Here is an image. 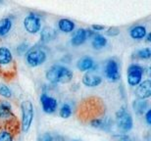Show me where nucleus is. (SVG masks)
Here are the masks:
<instances>
[{
  "mask_svg": "<svg viewBox=\"0 0 151 141\" xmlns=\"http://www.w3.org/2000/svg\"><path fill=\"white\" fill-rule=\"evenodd\" d=\"M46 79L51 83H68L73 79V72L60 65H54L46 72Z\"/></svg>",
  "mask_w": 151,
  "mask_h": 141,
  "instance_id": "f257e3e1",
  "label": "nucleus"
},
{
  "mask_svg": "<svg viewBox=\"0 0 151 141\" xmlns=\"http://www.w3.org/2000/svg\"><path fill=\"white\" fill-rule=\"evenodd\" d=\"M26 60L29 66L32 68L42 65L46 60V53L41 47L35 46L31 48L26 55Z\"/></svg>",
  "mask_w": 151,
  "mask_h": 141,
  "instance_id": "f03ea898",
  "label": "nucleus"
},
{
  "mask_svg": "<svg viewBox=\"0 0 151 141\" xmlns=\"http://www.w3.org/2000/svg\"><path fill=\"white\" fill-rule=\"evenodd\" d=\"M22 110V130L24 132H27L32 125L34 120V106L31 101H24L21 104Z\"/></svg>",
  "mask_w": 151,
  "mask_h": 141,
  "instance_id": "7ed1b4c3",
  "label": "nucleus"
},
{
  "mask_svg": "<svg viewBox=\"0 0 151 141\" xmlns=\"http://www.w3.org/2000/svg\"><path fill=\"white\" fill-rule=\"evenodd\" d=\"M117 117V125L121 130L124 131H129L132 128L134 125V121H132V117L131 114H129L125 110V108H122L121 110L118 111L116 114Z\"/></svg>",
  "mask_w": 151,
  "mask_h": 141,
  "instance_id": "20e7f679",
  "label": "nucleus"
},
{
  "mask_svg": "<svg viewBox=\"0 0 151 141\" xmlns=\"http://www.w3.org/2000/svg\"><path fill=\"white\" fill-rule=\"evenodd\" d=\"M143 69L138 65H131L128 69V82L131 86H137L141 82Z\"/></svg>",
  "mask_w": 151,
  "mask_h": 141,
  "instance_id": "39448f33",
  "label": "nucleus"
},
{
  "mask_svg": "<svg viewBox=\"0 0 151 141\" xmlns=\"http://www.w3.org/2000/svg\"><path fill=\"white\" fill-rule=\"evenodd\" d=\"M24 26H25L26 31L29 34H37L40 31L41 28L40 18L34 13L28 15L24 20Z\"/></svg>",
  "mask_w": 151,
  "mask_h": 141,
  "instance_id": "423d86ee",
  "label": "nucleus"
},
{
  "mask_svg": "<svg viewBox=\"0 0 151 141\" xmlns=\"http://www.w3.org/2000/svg\"><path fill=\"white\" fill-rule=\"evenodd\" d=\"M40 104L43 112L46 114H53L56 111L57 106H58L56 99L47 95L46 93H42L40 95Z\"/></svg>",
  "mask_w": 151,
  "mask_h": 141,
  "instance_id": "0eeeda50",
  "label": "nucleus"
},
{
  "mask_svg": "<svg viewBox=\"0 0 151 141\" xmlns=\"http://www.w3.org/2000/svg\"><path fill=\"white\" fill-rule=\"evenodd\" d=\"M105 76L110 82H118L120 79V73H119V66L118 63L115 60L111 59L106 63L105 67Z\"/></svg>",
  "mask_w": 151,
  "mask_h": 141,
  "instance_id": "6e6552de",
  "label": "nucleus"
},
{
  "mask_svg": "<svg viewBox=\"0 0 151 141\" xmlns=\"http://www.w3.org/2000/svg\"><path fill=\"white\" fill-rule=\"evenodd\" d=\"M135 95L138 99H145L149 98L151 96V82L149 79L143 80L138 84L137 90H135Z\"/></svg>",
  "mask_w": 151,
  "mask_h": 141,
  "instance_id": "1a4fd4ad",
  "label": "nucleus"
},
{
  "mask_svg": "<svg viewBox=\"0 0 151 141\" xmlns=\"http://www.w3.org/2000/svg\"><path fill=\"white\" fill-rule=\"evenodd\" d=\"M102 82L101 77L97 76L92 71H89L83 77V83L87 87H96Z\"/></svg>",
  "mask_w": 151,
  "mask_h": 141,
  "instance_id": "9d476101",
  "label": "nucleus"
},
{
  "mask_svg": "<svg viewBox=\"0 0 151 141\" xmlns=\"http://www.w3.org/2000/svg\"><path fill=\"white\" fill-rule=\"evenodd\" d=\"M77 67L81 72H89L94 69V62L90 57H83L81 60H78Z\"/></svg>",
  "mask_w": 151,
  "mask_h": 141,
  "instance_id": "9b49d317",
  "label": "nucleus"
},
{
  "mask_svg": "<svg viewBox=\"0 0 151 141\" xmlns=\"http://www.w3.org/2000/svg\"><path fill=\"white\" fill-rule=\"evenodd\" d=\"M86 39H87L86 29H78L77 31H75L73 37H72L71 42L74 46H78V45H81L83 43L86 42Z\"/></svg>",
  "mask_w": 151,
  "mask_h": 141,
  "instance_id": "f8f14e48",
  "label": "nucleus"
},
{
  "mask_svg": "<svg viewBox=\"0 0 151 141\" xmlns=\"http://www.w3.org/2000/svg\"><path fill=\"white\" fill-rule=\"evenodd\" d=\"M13 116L12 107L7 101H0V119H9Z\"/></svg>",
  "mask_w": 151,
  "mask_h": 141,
  "instance_id": "ddd939ff",
  "label": "nucleus"
},
{
  "mask_svg": "<svg viewBox=\"0 0 151 141\" xmlns=\"http://www.w3.org/2000/svg\"><path fill=\"white\" fill-rule=\"evenodd\" d=\"M132 108H134V112L138 115H143L146 112V110L148 109V103H147V101L142 100V99H137L132 103Z\"/></svg>",
  "mask_w": 151,
  "mask_h": 141,
  "instance_id": "4468645a",
  "label": "nucleus"
},
{
  "mask_svg": "<svg viewBox=\"0 0 151 141\" xmlns=\"http://www.w3.org/2000/svg\"><path fill=\"white\" fill-rule=\"evenodd\" d=\"M129 34H131V37L134 38V39H142L146 35V29L143 26H134L129 31Z\"/></svg>",
  "mask_w": 151,
  "mask_h": 141,
  "instance_id": "2eb2a0df",
  "label": "nucleus"
},
{
  "mask_svg": "<svg viewBox=\"0 0 151 141\" xmlns=\"http://www.w3.org/2000/svg\"><path fill=\"white\" fill-rule=\"evenodd\" d=\"M13 60L11 51L6 47H0V65H8Z\"/></svg>",
  "mask_w": 151,
  "mask_h": 141,
  "instance_id": "dca6fc26",
  "label": "nucleus"
},
{
  "mask_svg": "<svg viewBox=\"0 0 151 141\" xmlns=\"http://www.w3.org/2000/svg\"><path fill=\"white\" fill-rule=\"evenodd\" d=\"M58 28L63 32H72L75 29V24L71 20L61 19L58 22Z\"/></svg>",
  "mask_w": 151,
  "mask_h": 141,
  "instance_id": "f3484780",
  "label": "nucleus"
},
{
  "mask_svg": "<svg viewBox=\"0 0 151 141\" xmlns=\"http://www.w3.org/2000/svg\"><path fill=\"white\" fill-rule=\"evenodd\" d=\"M12 29V21L8 18L0 20V37L7 35Z\"/></svg>",
  "mask_w": 151,
  "mask_h": 141,
  "instance_id": "a211bd4d",
  "label": "nucleus"
},
{
  "mask_svg": "<svg viewBox=\"0 0 151 141\" xmlns=\"http://www.w3.org/2000/svg\"><path fill=\"white\" fill-rule=\"evenodd\" d=\"M90 125L93 127L100 128V130H107L108 127H110V122L107 119H92L90 121Z\"/></svg>",
  "mask_w": 151,
  "mask_h": 141,
  "instance_id": "6ab92c4d",
  "label": "nucleus"
},
{
  "mask_svg": "<svg viewBox=\"0 0 151 141\" xmlns=\"http://www.w3.org/2000/svg\"><path fill=\"white\" fill-rule=\"evenodd\" d=\"M107 44V40L100 34H95L92 39V46L94 49H101Z\"/></svg>",
  "mask_w": 151,
  "mask_h": 141,
  "instance_id": "aec40b11",
  "label": "nucleus"
},
{
  "mask_svg": "<svg viewBox=\"0 0 151 141\" xmlns=\"http://www.w3.org/2000/svg\"><path fill=\"white\" fill-rule=\"evenodd\" d=\"M40 37L42 38V40L46 42V41L53 40L54 38H55L56 32H55V31H54L53 29H51V28H45V29H42Z\"/></svg>",
  "mask_w": 151,
  "mask_h": 141,
  "instance_id": "412c9836",
  "label": "nucleus"
},
{
  "mask_svg": "<svg viewBox=\"0 0 151 141\" xmlns=\"http://www.w3.org/2000/svg\"><path fill=\"white\" fill-rule=\"evenodd\" d=\"M59 115L61 118L63 119H68L70 118L71 115H72V108L69 104H64L63 106L61 107L60 109V112H59Z\"/></svg>",
  "mask_w": 151,
  "mask_h": 141,
  "instance_id": "4be33fe9",
  "label": "nucleus"
},
{
  "mask_svg": "<svg viewBox=\"0 0 151 141\" xmlns=\"http://www.w3.org/2000/svg\"><path fill=\"white\" fill-rule=\"evenodd\" d=\"M0 141H13V135L7 130H0Z\"/></svg>",
  "mask_w": 151,
  "mask_h": 141,
  "instance_id": "5701e85b",
  "label": "nucleus"
},
{
  "mask_svg": "<svg viewBox=\"0 0 151 141\" xmlns=\"http://www.w3.org/2000/svg\"><path fill=\"white\" fill-rule=\"evenodd\" d=\"M137 56L139 59H143V60L149 59L151 57V50L149 48H143V49H140L139 51H137Z\"/></svg>",
  "mask_w": 151,
  "mask_h": 141,
  "instance_id": "b1692460",
  "label": "nucleus"
},
{
  "mask_svg": "<svg viewBox=\"0 0 151 141\" xmlns=\"http://www.w3.org/2000/svg\"><path fill=\"white\" fill-rule=\"evenodd\" d=\"M0 95L5 98H10L12 96V91L7 85L0 83Z\"/></svg>",
  "mask_w": 151,
  "mask_h": 141,
  "instance_id": "393cba45",
  "label": "nucleus"
},
{
  "mask_svg": "<svg viewBox=\"0 0 151 141\" xmlns=\"http://www.w3.org/2000/svg\"><path fill=\"white\" fill-rule=\"evenodd\" d=\"M28 49H29V45H28V44L23 43V44H21V45L18 46L17 52L19 53V54H24V53H26L27 51H28Z\"/></svg>",
  "mask_w": 151,
  "mask_h": 141,
  "instance_id": "a878e982",
  "label": "nucleus"
},
{
  "mask_svg": "<svg viewBox=\"0 0 151 141\" xmlns=\"http://www.w3.org/2000/svg\"><path fill=\"white\" fill-rule=\"evenodd\" d=\"M108 35H117L119 34V29H116V28H111L108 29V31L106 32Z\"/></svg>",
  "mask_w": 151,
  "mask_h": 141,
  "instance_id": "bb28decb",
  "label": "nucleus"
},
{
  "mask_svg": "<svg viewBox=\"0 0 151 141\" xmlns=\"http://www.w3.org/2000/svg\"><path fill=\"white\" fill-rule=\"evenodd\" d=\"M92 29L93 31H103L104 29V26H99V25H93L92 26Z\"/></svg>",
  "mask_w": 151,
  "mask_h": 141,
  "instance_id": "cd10ccee",
  "label": "nucleus"
},
{
  "mask_svg": "<svg viewBox=\"0 0 151 141\" xmlns=\"http://www.w3.org/2000/svg\"><path fill=\"white\" fill-rule=\"evenodd\" d=\"M145 120H146L147 124L151 125V110H147L146 115H145Z\"/></svg>",
  "mask_w": 151,
  "mask_h": 141,
  "instance_id": "c85d7f7f",
  "label": "nucleus"
},
{
  "mask_svg": "<svg viewBox=\"0 0 151 141\" xmlns=\"http://www.w3.org/2000/svg\"><path fill=\"white\" fill-rule=\"evenodd\" d=\"M43 141H53L52 136L49 135V134H45V135H44V138H43Z\"/></svg>",
  "mask_w": 151,
  "mask_h": 141,
  "instance_id": "c756f323",
  "label": "nucleus"
},
{
  "mask_svg": "<svg viewBox=\"0 0 151 141\" xmlns=\"http://www.w3.org/2000/svg\"><path fill=\"white\" fill-rule=\"evenodd\" d=\"M146 40L147 41H148V42H150V34H147V37H146Z\"/></svg>",
  "mask_w": 151,
  "mask_h": 141,
  "instance_id": "7c9ffc66",
  "label": "nucleus"
},
{
  "mask_svg": "<svg viewBox=\"0 0 151 141\" xmlns=\"http://www.w3.org/2000/svg\"><path fill=\"white\" fill-rule=\"evenodd\" d=\"M75 141H77V140H75Z\"/></svg>",
  "mask_w": 151,
  "mask_h": 141,
  "instance_id": "2f4dec72",
  "label": "nucleus"
}]
</instances>
